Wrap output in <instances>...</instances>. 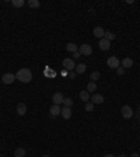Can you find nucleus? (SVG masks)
<instances>
[{
  "label": "nucleus",
  "instance_id": "32",
  "mask_svg": "<svg viewBox=\"0 0 140 157\" xmlns=\"http://www.w3.org/2000/svg\"><path fill=\"white\" fill-rule=\"evenodd\" d=\"M42 157H49V156H48V154H43V156H42Z\"/></svg>",
  "mask_w": 140,
  "mask_h": 157
},
{
  "label": "nucleus",
  "instance_id": "31",
  "mask_svg": "<svg viewBox=\"0 0 140 157\" xmlns=\"http://www.w3.org/2000/svg\"><path fill=\"white\" fill-rule=\"evenodd\" d=\"M118 157H126V156H125V154H121V156H118Z\"/></svg>",
  "mask_w": 140,
  "mask_h": 157
},
{
  "label": "nucleus",
  "instance_id": "35",
  "mask_svg": "<svg viewBox=\"0 0 140 157\" xmlns=\"http://www.w3.org/2000/svg\"><path fill=\"white\" fill-rule=\"evenodd\" d=\"M0 157H1V156H0Z\"/></svg>",
  "mask_w": 140,
  "mask_h": 157
},
{
  "label": "nucleus",
  "instance_id": "1",
  "mask_svg": "<svg viewBox=\"0 0 140 157\" xmlns=\"http://www.w3.org/2000/svg\"><path fill=\"white\" fill-rule=\"evenodd\" d=\"M16 79L20 80L21 83H30V81L32 80V73H31L30 69L22 67V69H20V70L16 73Z\"/></svg>",
  "mask_w": 140,
  "mask_h": 157
},
{
  "label": "nucleus",
  "instance_id": "25",
  "mask_svg": "<svg viewBox=\"0 0 140 157\" xmlns=\"http://www.w3.org/2000/svg\"><path fill=\"white\" fill-rule=\"evenodd\" d=\"M92 109H94V104L90 103V101H88V103H86V111H87V112H91Z\"/></svg>",
  "mask_w": 140,
  "mask_h": 157
},
{
  "label": "nucleus",
  "instance_id": "14",
  "mask_svg": "<svg viewBox=\"0 0 140 157\" xmlns=\"http://www.w3.org/2000/svg\"><path fill=\"white\" fill-rule=\"evenodd\" d=\"M25 154H27V152L24 147H17L14 150V157H25Z\"/></svg>",
  "mask_w": 140,
  "mask_h": 157
},
{
  "label": "nucleus",
  "instance_id": "23",
  "mask_svg": "<svg viewBox=\"0 0 140 157\" xmlns=\"http://www.w3.org/2000/svg\"><path fill=\"white\" fill-rule=\"evenodd\" d=\"M104 38H107L108 41H112V39H115V34H112L111 31H105V37Z\"/></svg>",
  "mask_w": 140,
  "mask_h": 157
},
{
  "label": "nucleus",
  "instance_id": "16",
  "mask_svg": "<svg viewBox=\"0 0 140 157\" xmlns=\"http://www.w3.org/2000/svg\"><path fill=\"white\" fill-rule=\"evenodd\" d=\"M66 49H67L69 52H71V54H76V52L79 51V46H77L76 43H73V42H69L67 45H66Z\"/></svg>",
  "mask_w": 140,
  "mask_h": 157
},
{
  "label": "nucleus",
  "instance_id": "34",
  "mask_svg": "<svg viewBox=\"0 0 140 157\" xmlns=\"http://www.w3.org/2000/svg\"><path fill=\"white\" fill-rule=\"evenodd\" d=\"M139 121H140V118H139Z\"/></svg>",
  "mask_w": 140,
  "mask_h": 157
},
{
  "label": "nucleus",
  "instance_id": "15",
  "mask_svg": "<svg viewBox=\"0 0 140 157\" xmlns=\"http://www.w3.org/2000/svg\"><path fill=\"white\" fill-rule=\"evenodd\" d=\"M132 66H133V60L130 59V58H125V59L122 60V67H123V69H129Z\"/></svg>",
  "mask_w": 140,
  "mask_h": 157
},
{
  "label": "nucleus",
  "instance_id": "27",
  "mask_svg": "<svg viewBox=\"0 0 140 157\" xmlns=\"http://www.w3.org/2000/svg\"><path fill=\"white\" fill-rule=\"evenodd\" d=\"M76 75H77V73H76L74 70L69 72V77H70V79H76Z\"/></svg>",
  "mask_w": 140,
  "mask_h": 157
},
{
  "label": "nucleus",
  "instance_id": "29",
  "mask_svg": "<svg viewBox=\"0 0 140 157\" xmlns=\"http://www.w3.org/2000/svg\"><path fill=\"white\" fill-rule=\"evenodd\" d=\"M104 157H115L113 154H104Z\"/></svg>",
  "mask_w": 140,
  "mask_h": 157
},
{
  "label": "nucleus",
  "instance_id": "3",
  "mask_svg": "<svg viewBox=\"0 0 140 157\" xmlns=\"http://www.w3.org/2000/svg\"><path fill=\"white\" fill-rule=\"evenodd\" d=\"M63 67H65V70L67 72H71L76 69V63L73 59H70V58H66V59H63Z\"/></svg>",
  "mask_w": 140,
  "mask_h": 157
},
{
  "label": "nucleus",
  "instance_id": "24",
  "mask_svg": "<svg viewBox=\"0 0 140 157\" xmlns=\"http://www.w3.org/2000/svg\"><path fill=\"white\" fill-rule=\"evenodd\" d=\"M63 105L70 108V107L73 105V100H71V98H65V100H63Z\"/></svg>",
  "mask_w": 140,
  "mask_h": 157
},
{
  "label": "nucleus",
  "instance_id": "19",
  "mask_svg": "<svg viewBox=\"0 0 140 157\" xmlns=\"http://www.w3.org/2000/svg\"><path fill=\"white\" fill-rule=\"evenodd\" d=\"M97 90V84H95V81H90L88 84H87V91L88 93H94Z\"/></svg>",
  "mask_w": 140,
  "mask_h": 157
},
{
  "label": "nucleus",
  "instance_id": "26",
  "mask_svg": "<svg viewBox=\"0 0 140 157\" xmlns=\"http://www.w3.org/2000/svg\"><path fill=\"white\" fill-rule=\"evenodd\" d=\"M115 70H116V75H118V76H122V75L125 73V69L122 67V66H119V67H116Z\"/></svg>",
  "mask_w": 140,
  "mask_h": 157
},
{
  "label": "nucleus",
  "instance_id": "33",
  "mask_svg": "<svg viewBox=\"0 0 140 157\" xmlns=\"http://www.w3.org/2000/svg\"><path fill=\"white\" fill-rule=\"evenodd\" d=\"M139 111H140V105H139Z\"/></svg>",
  "mask_w": 140,
  "mask_h": 157
},
{
  "label": "nucleus",
  "instance_id": "11",
  "mask_svg": "<svg viewBox=\"0 0 140 157\" xmlns=\"http://www.w3.org/2000/svg\"><path fill=\"white\" fill-rule=\"evenodd\" d=\"M91 100V103L95 105V104H102L104 103V96L101 94H92V97L90 98Z\"/></svg>",
  "mask_w": 140,
  "mask_h": 157
},
{
  "label": "nucleus",
  "instance_id": "12",
  "mask_svg": "<svg viewBox=\"0 0 140 157\" xmlns=\"http://www.w3.org/2000/svg\"><path fill=\"white\" fill-rule=\"evenodd\" d=\"M17 114L18 115H25L27 114V105L24 103H20L17 105Z\"/></svg>",
  "mask_w": 140,
  "mask_h": 157
},
{
  "label": "nucleus",
  "instance_id": "21",
  "mask_svg": "<svg viewBox=\"0 0 140 157\" xmlns=\"http://www.w3.org/2000/svg\"><path fill=\"white\" fill-rule=\"evenodd\" d=\"M24 3H25L24 0H13V1H11V4L14 6V7H22Z\"/></svg>",
  "mask_w": 140,
  "mask_h": 157
},
{
  "label": "nucleus",
  "instance_id": "30",
  "mask_svg": "<svg viewBox=\"0 0 140 157\" xmlns=\"http://www.w3.org/2000/svg\"><path fill=\"white\" fill-rule=\"evenodd\" d=\"M130 157H139V154H137V153H133V154H132Z\"/></svg>",
  "mask_w": 140,
  "mask_h": 157
},
{
  "label": "nucleus",
  "instance_id": "9",
  "mask_svg": "<svg viewBox=\"0 0 140 157\" xmlns=\"http://www.w3.org/2000/svg\"><path fill=\"white\" fill-rule=\"evenodd\" d=\"M100 49H102V51H108V49L111 48V41H108L107 38H102L100 39Z\"/></svg>",
  "mask_w": 140,
  "mask_h": 157
},
{
  "label": "nucleus",
  "instance_id": "5",
  "mask_svg": "<svg viewBox=\"0 0 140 157\" xmlns=\"http://www.w3.org/2000/svg\"><path fill=\"white\" fill-rule=\"evenodd\" d=\"M107 63L111 69H116V67H119V65H121V60H119L116 56H111V58H108Z\"/></svg>",
  "mask_w": 140,
  "mask_h": 157
},
{
  "label": "nucleus",
  "instance_id": "6",
  "mask_svg": "<svg viewBox=\"0 0 140 157\" xmlns=\"http://www.w3.org/2000/svg\"><path fill=\"white\" fill-rule=\"evenodd\" d=\"M14 80H16V76L13 73H4L3 77H1L3 84H11V83H14Z\"/></svg>",
  "mask_w": 140,
  "mask_h": 157
},
{
  "label": "nucleus",
  "instance_id": "22",
  "mask_svg": "<svg viewBox=\"0 0 140 157\" xmlns=\"http://www.w3.org/2000/svg\"><path fill=\"white\" fill-rule=\"evenodd\" d=\"M100 72H92L91 73V76H90V79H91V81H97L98 79H100Z\"/></svg>",
  "mask_w": 140,
  "mask_h": 157
},
{
  "label": "nucleus",
  "instance_id": "18",
  "mask_svg": "<svg viewBox=\"0 0 140 157\" xmlns=\"http://www.w3.org/2000/svg\"><path fill=\"white\" fill-rule=\"evenodd\" d=\"M80 98L83 100V101L88 103V101H90V93L87 91V90H83V91L80 93Z\"/></svg>",
  "mask_w": 140,
  "mask_h": 157
},
{
  "label": "nucleus",
  "instance_id": "7",
  "mask_svg": "<svg viewBox=\"0 0 140 157\" xmlns=\"http://www.w3.org/2000/svg\"><path fill=\"white\" fill-rule=\"evenodd\" d=\"M63 100H65V97H63V94H62V93H55L53 96H52V101H53L55 105H60V104H63Z\"/></svg>",
  "mask_w": 140,
  "mask_h": 157
},
{
  "label": "nucleus",
  "instance_id": "4",
  "mask_svg": "<svg viewBox=\"0 0 140 157\" xmlns=\"http://www.w3.org/2000/svg\"><path fill=\"white\" fill-rule=\"evenodd\" d=\"M121 112H122V116H123L125 119H130L133 116V109L130 108L129 105H123L122 109H121Z\"/></svg>",
  "mask_w": 140,
  "mask_h": 157
},
{
  "label": "nucleus",
  "instance_id": "2",
  "mask_svg": "<svg viewBox=\"0 0 140 157\" xmlns=\"http://www.w3.org/2000/svg\"><path fill=\"white\" fill-rule=\"evenodd\" d=\"M79 52H80L81 55H84V56H90V55L92 54L91 45H88V43H83V45H80V46H79Z\"/></svg>",
  "mask_w": 140,
  "mask_h": 157
},
{
  "label": "nucleus",
  "instance_id": "8",
  "mask_svg": "<svg viewBox=\"0 0 140 157\" xmlns=\"http://www.w3.org/2000/svg\"><path fill=\"white\" fill-rule=\"evenodd\" d=\"M92 34H94V37H97V38L102 39L105 37V30L102 27H95L92 30Z\"/></svg>",
  "mask_w": 140,
  "mask_h": 157
},
{
  "label": "nucleus",
  "instance_id": "20",
  "mask_svg": "<svg viewBox=\"0 0 140 157\" xmlns=\"http://www.w3.org/2000/svg\"><path fill=\"white\" fill-rule=\"evenodd\" d=\"M28 6L32 7V9H38L41 6V3H39V0H28Z\"/></svg>",
  "mask_w": 140,
  "mask_h": 157
},
{
  "label": "nucleus",
  "instance_id": "28",
  "mask_svg": "<svg viewBox=\"0 0 140 157\" xmlns=\"http://www.w3.org/2000/svg\"><path fill=\"white\" fill-rule=\"evenodd\" d=\"M80 56H81V54H80V52H79V51H77L76 54H73V58H74V59H79Z\"/></svg>",
  "mask_w": 140,
  "mask_h": 157
},
{
  "label": "nucleus",
  "instance_id": "13",
  "mask_svg": "<svg viewBox=\"0 0 140 157\" xmlns=\"http://www.w3.org/2000/svg\"><path fill=\"white\" fill-rule=\"evenodd\" d=\"M60 115H62L65 119H69L70 116H71V109H70L69 107H63L62 111H60Z\"/></svg>",
  "mask_w": 140,
  "mask_h": 157
},
{
  "label": "nucleus",
  "instance_id": "10",
  "mask_svg": "<svg viewBox=\"0 0 140 157\" xmlns=\"http://www.w3.org/2000/svg\"><path fill=\"white\" fill-rule=\"evenodd\" d=\"M60 111H62V108H60V105H52L51 108H49V114H51V116H58V115L60 114Z\"/></svg>",
  "mask_w": 140,
  "mask_h": 157
},
{
  "label": "nucleus",
  "instance_id": "17",
  "mask_svg": "<svg viewBox=\"0 0 140 157\" xmlns=\"http://www.w3.org/2000/svg\"><path fill=\"white\" fill-rule=\"evenodd\" d=\"M87 70V66L84 65V63H80V65H77L76 66V69H74V72L76 73H79V75H83L84 72Z\"/></svg>",
  "mask_w": 140,
  "mask_h": 157
}]
</instances>
